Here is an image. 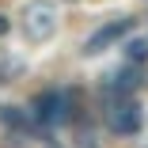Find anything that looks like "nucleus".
<instances>
[{"label": "nucleus", "instance_id": "1", "mask_svg": "<svg viewBox=\"0 0 148 148\" xmlns=\"http://www.w3.org/2000/svg\"><path fill=\"white\" fill-rule=\"evenodd\" d=\"M19 27H23V38L31 46H42L57 34V4L53 0H31L19 15Z\"/></svg>", "mask_w": 148, "mask_h": 148}, {"label": "nucleus", "instance_id": "2", "mask_svg": "<svg viewBox=\"0 0 148 148\" xmlns=\"http://www.w3.org/2000/svg\"><path fill=\"white\" fill-rule=\"evenodd\" d=\"M140 122H144V114H140V106H137L133 95L106 91V125H110V133H118V137H133V133L140 129Z\"/></svg>", "mask_w": 148, "mask_h": 148}, {"label": "nucleus", "instance_id": "3", "mask_svg": "<svg viewBox=\"0 0 148 148\" xmlns=\"http://www.w3.org/2000/svg\"><path fill=\"white\" fill-rule=\"evenodd\" d=\"M31 114L38 125H61L72 118V91L69 87H57V91H42L31 103Z\"/></svg>", "mask_w": 148, "mask_h": 148}, {"label": "nucleus", "instance_id": "4", "mask_svg": "<svg viewBox=\"0 0 148 148\" xmlns=\"http://www.w3.org/2000/svg\"><path fill=\"white\" fill-rule=\"evenodd\" d=\"M129 31H133V19H125V15H122V19H110V23H103V27H99L95 34H87V42H84V49H80V53H84V57H99V53L114 49V46L122 42Z\"/></svg>", "mask_w": 148, "mask_h": 148}, {"label": "nucleus", "instance_id": "5", "mask_svg": "<svg viewBox=\"0 0 148 148\" xmlns=\"http://www.w3.org/2000/svg\"><path fill=\"white\" fill-rule=\"evenodd\" d=\"M0 122L12 125V129H31V125H38L34 114H31V110H19V106H0Z\"/></svg>", "mask_w": 148, "mask_h": 148}, {"label": "nucleus", "instance_id": "6", "mask_svg": "<svg viewBox=\"0 0 148 148\" xmlns=\"http://www.w3.org/2000/svg\"><path fill=\"white\" fill-rule=\"evenodd\" d=\"M23 61L19 57H0V87H8V84H15L19 76H23Z\"/></svg>", "mask_w": 148, "mask_h": 148}, {"label": "nucleus", "instance_id": "7", "mask_svg": "<svg viewBox=\"0 0 148 148\" xmlns=\"http://www.w3.org/2000/svg\"><path fill=\"white\" fill-rule=\"evenodd\" d=\"M125 57H129L133 65L148 61V38H129V42H125Z\"/></svg>", "mask_w": 148, "mask_h": 148}, {"label": "nucleus", "instance_id": "8", "mask_svg": "<svg viewBox=\"0 0 148 148\" xmlns=\"http://www.w3.org/2000/svg\"><path fill=\"white\" fill-rule=\"evenodd\" d=\"M80 148H99V144H95V133H91V129H84V133H80Z\"/></svg>", "mask_w": 148, "mask_h": 148}, {"label": "nucleus", "instance_id": "9", "mask_svg": "<svg viewBox=\"0 0 148 148\" xmlns=\"http://www.w3.org/2000/svg\"><path fill=\"white\" fill-rule=\"evenodd\" d=\"M8 31H12V23H8V15H4V12H0V38H4Z\"/></svg>", "mask_w": 148, "mask_h": 148}, {"label": "nucleus", "instance_id": "10", "mask_svg": "<svg viewBox=\"0 0 148 148\" xmlns=\"http://www.w3.org/2000/svg\"><path fill=\"white\" fill-rule=\"evenodd\" d=\"M69 4H76V0H69Z\"/></svg>", "mask_w": 148, "mask_h": 148}]
</instances>
